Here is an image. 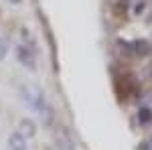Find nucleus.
I'll list each match as a JSON object with an SVG mask.
<instances>
[{
    "label": "nucleus",
    "mask_w": 152,
    "mask_h": 150,
    "mask_svg": "<svg viewBox=\"0 0 152 150\" xmlns=\"http://www.w3.org/2000/svg\"><path fill=\"white\" fill-rule=\"evenodd\" d=\"M8 2H10V4H20L23 0H8Z\"/></svg>",
    "instance_id": "0eeeda50"
},
{
    "label": "nucleus",
    "mask_w": 152,
    "mask_h": 150,
    "mask_svg": "<svg viewBox=\"0 0 152 150\" xmlns=\"http://www.w3.org/2000/svg\"><path fill=\"white\" fill-rule=\"evenodd\" d=\"M138 118H140L142 122H148V120H150V110H146V108H144V110L140 112V116H138Z\"/></svg>",
    "instance_id": "423d86ee"
},
{
    "label": "nucleus",
    "mask_w": 152,
    "mask_h": 150,
    "mask_svg": "<svg viewBox=\"0 0 152 150\" xmlns=\"http://www.w3.org/2000/svg\"><path fill=\"white\" fill-rule=\"evenodd\" d=\"M8 148L10 150H28V140L24 138L23 134H18V132H12L10 138H8Z\"/></svg>",
    "instance_id": "20e7f679"
},
{
    "label": "nucleus",
    "mask_w": 152,
    "mask_h": 150,
    "mask_svg": "<svg viewBox=\"0 0 152 150\" xmlns=\"http://www.w3.org/2000/svg\"><path fill=\"white\" fill-rule=\"evenodd\" d=\"M18 134H23L24 138L28 140V138H33L37 134V124L31 120V118H23L20 122H18V130H16Z\"/></svg>",
    "instance_id": "7ed1b4c3"
},
{
    "label": "nucleus",
    "mask_w": 152,
    "mask_h": 150,
    "mask_svg": "<svg viewBox=\"0 0 152 150\" xmlns=\"http://www.w3.org/2000/svg\"><path fill=\"white\" fill-rule=\"evenodd\" d=\"M6 51H8V45H6V41L0 37V61L6 57Z\"/></svg>",
    "instance_id": "39448f33"
},
{
    "label": "nucleus",
    "mask_w": 152,
    "mask_h": 150,
    "mask_svg": "<svg viewBox=\"0 0 152 150\" xmlns=\"http://www.w3.org/2000/svg\"><path fill=\"white\" fill-rule=\"evenodd\" d=\"M20 93H23L24 102L43 118L45 124H51V122H53V108H51L47 95H45V91H43L41 87L31 85V83H23V85H20Z\"/></svg>",
    "instance_id": "f257e3e1"
},
{
    "label": "nucleus",
    "mask_w": 152,
    "mask_h": 150,
    "mask_svg": "<svg viewBox=\"0 0 152 150\" xmlns=\"http://www.w3.org/2000/svg\"><path fill=\"white\" fill-rule=\"evenodd\" d=\"M14 53H16V59H18L20 65L28 67V69H35L37 67V53H39L37 51V41L28 33V29H20Z\"/></svg>",
    "instance_id": "f03ea898"
}]
</instances>
